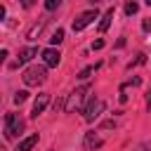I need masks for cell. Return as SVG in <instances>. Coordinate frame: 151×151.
Instances as JSON below:
<instances>
[{"label":"cell","instance_id":"obj_1","mask_svg":"<svg viewBox=\"0 0 151 151\" xmlns=\"http://www.w3.org/2000/svg\"><path fill=\"white\" fill-rule=\"evenodd\" d=\"M21 78H24V83H26L28 87H35V85L45 83V78H47V68H45V66H31V68L24 71Z\"/></svg>","mask_w":151,"mask_h":151},{"label":"cell","instance_id":"obj_2","mask_svg":"<svg viewBox=\"0 0 151 151\" xmlns=\"http://www.w3.org/2000/svg\"><path fill=\"white\" fill-rule=\"evenodd\" d=\"M87 92H90V87H87V85H83V87L73 90V92L68 94V101L64 104V111H66V113H73L76 109H80V106H83V101H85V97H87Z\"/></svg>","mask_w":151,"mask_h":151},{"label":"cell","instance_id":"obj_3","mask_svg":"<svg viewBox=\"0 0 151 151\" xmlns=\"http://www.w3.org/2000/svg\"><path fill=\"white\" fill-rule=\"evenodd\" d=\"M21 130H24V123H21L14 113H7V116H5V137L12 139V137H17Z\"/></svg>","mask_w":151,"mask_h":151},{"label":"cell","instance_id":"obj_4","mask_svg":"<svg viewBox=\"0 0 151 151\" xmlns=\"http://www.w3.org/2000/svg\"><path fill=\"white\" fill-rule=\"evenodd\" d=\"M97 19V9H90V12H83L78 19H73V31H83L85 26H90L92 21Z\"/></svg>","mask_w":151,"mask_h":151},{"label":"cell","instance_id":"obj_5","mask_svg":"<svg viewBox=\"0 0 151 151\" xmlns=\"http://www.w3.org/2000/svg\"><path fill=\"white\" fill-rule=\"evenodd\" d=\"M101 111H104V101H101V99H92V101L87 104V109H85V120L92 123Z\"/></svg>","mask_w":151,"mask_h":151},{"label":"cell","instance_id":"obj_6","mask_svg":"<svg viewBox=\"0 0 151 151\" xmlns=\"http://www.w3.org/2000/svg\"><path fill=\"white\" fill-rule=\"evenodd\" d=\"M47 104H50V94H45V92H42V94H38V97H35V101H33V111H31V116H33V118H38V116L45 111V106H47Z\"/></svg>","mask_w":151,"mask_h":151},{"label":"cell","instance_id":"obj_7","mask_svg":"<svg viewBox=\"0 0 151 151\" xmlns=\"http://www.w3.org/2000/svg\"><path fill=\"white\" fill-rule=\"evenodd\" d=\"M59 59H61V54H59L57 50H52V47L42 52V61H45V66H57Z\"/></svg>","mask_w":151,"mask_h":151},{"label":"cell","instance_id":"obj_8","mask_svg":"<svg viewBox=\"0 0 151 151\" xmlns=\"http://www.w3.org/2000/svg\"><path fill=\"white\" fill-rule=\"evenodd\" d=\"M101 146V137H94V132H87L85 134V149L92 151V149H99Z\"/></svg>","mask_w":151,"mask_h":151},{"label":"cell","instance_id":"obj_9","mask_svg":"<svg viewBox=\"0 0 151 151\" xmlns=\"http://www.w3.org/2000/svg\"><path fill=\"white\" fill-rule=\"evenodd\" d=\"M35 144H38V134H31V137H26V139L19 142V149L17 151H31Z\"/></svg>","mask_w":151,"mask_h":151},{"label":"cell","instance_id":"obj_10","mask_svg":"<svg viewBox=\"0 0 151 151\" xmlns=\"http://www.w3.org/2000/svg\"><path fill=\"white\" fill-rule=\"evenodd\" d=\"M35 54H38V50H35V47H24V50L19 52V64H26V61H31Z\"/></svg>","mask_w":151,"mask_h":151},{"label":"cell","instance_id":"obj_11","mask_svg":"<svg viewBox=\"0 0 151 151\" xmlns=\"http://www.w3.org/2000/svg\"><path fill=\"white\" fill-rule=\"evenodd\" d=\"M111 19H113V7H111V9H109V12L101 17V21H99V31H101V33H104V31L111 26Z\"/></svg>","mask_w":151,"mask_h":151},{"label":"cell","instance_id":"obj_12","mask_svg":"<svg viewBox=\"0 0 151 151\" xmlns=\"http://www.w3.org/2000/svg\"><path fill=\"white\" fill-rule=\"evenodd\" d=\"M42 26H45V21H38L35 26H31V31L26 33V38H28V40H38L35 35H40V31H42Z\"/></svg>","mask_w":151,"mask_h":151},{"label":"cell","instance_id":"obj_13","mask_svg":"<svg viewBox=\"0 0 151 151\" xmlns=\"http://www.w3.org/2000/svg\"><path fill=\"white\" fill-rule=\"evenodd\" d=\"M61 40H64V31H61V28H57V31L52 33V38H50V42H52V45H59Z\"/></svg>","mask_w":151,"mask_h":151},{"label":"cell","instance_id":"obj_14","mask_svg":"<svg viewBox=\"0 0 151 151\" xmlns=\"http://www.w3.org/2000/svg\"><path fill=\"white\" fill-rule=\"evenodd\" d=\"M137 9H139V5H137V2H127V5H125V14H127V17L137 14Z\"/></svg>","mask_w":151,"mask_h":151},{"label":"cell","instance_id":"obj_15","mask_svg":"<svg viewBox=\"0 0 151 151\" xmlns=\"http://www.w3.org/2000/svg\"><path fill=\"white\" fill-rule=\"evenodd\" d=\"M144 61H146V54H142V52H139V54H137V59H132V61L127 64V68H132V66H139V64H144Z\"/></svg>","mask_w":151,"mask_h":151},{"label":"cell","instance_id":"obj_16","mask_svg":"<svg viewBox=\"0 0 151 151\" xmlns=\"http://www.w3.org/2000/svg\"><path fill=\"white\" fill-rule=\"evenodd\" d=\"M26 99H28V92H24V90H21V92H17V94H14V104H24V101H26Z\"/></svg>","mask_w":151,"mask_h":151},{"label":"cell","instance_id":"obj_17","mask_svg":"<svg viewBox=\"0 0 151 151\" xmlns=\"http://www.w3.org/2000/svg\"><path fill=\"white\" fill-rule=\"evenodd\" d=\"M94 68H97V64H94V66H87V68H83V71L78 73V78H83V80H85V78H90V73H92Z\"/></svg>","mask_w":151,"mask_h":151},{"label":"cell","instance_id":"obj_18","mask_svg":"<svg viewBox=\"0 0 151 151\" xmlns=\"http://www.w3.org/2000/svg\"><path fill=\"white\" fill-rule=\"evenodd\" d=\"M59 5H61V0H45V9H50V12L57 9Z\"/></svg>","mask_w":151,"mask_h":151},{"label":"cell","instance_id":"obj_19","mask_svg":"<svg viewBox=\"0 0 151 151\" xmlns=\"http://www.w3.org/2000/svg\"><path fill=\"white\" fill-rule=\"evenodd\" d=\"M19 2H21V7H26V9H28V7H33V5H35V0H19Z\"/></svg>","mask_w":151,"mask_h":151},{"label":"cell","instance_id":"obj_20","mask_svg":"<svg viewBox=\"0 0 151 151\" xmlns=\"http://www.w3.org/2000/svg\"><path fill=\"white\" fill-rule=\"evenodd\" d=\"M101 47H104V40H94L92 42V50H101Z\"/></svg>","mask_w":151,"mask_h":151},{"label":"cell","instance_id":"obj_21","mask_svg":"<svg viewBox=\"0 0 151 151\" xmlns=\"http://www.w3.org/2000/svg\"><path fill=\"white\" fill-rule=\"evenodd\" d=\"M142 28H144V31H151V19H144V21H142Z\"/></svg>","mask_w":151,"mask_h":151},{"label":"cell","instance_id":"obj_22","mask_svg":"<svg viewBox=\"0 0 151 151\" xmlns=\"http://www.w3.org/2000/svg\"><path fill=\"white\" fill-rule=\"evenodd\" d=\"M139 83H142V78H130L127 80V85H139Z\"/></svg>","mask_w":151,"mask_h":151},{"label":"cell","instance_id":"obj_23","mask_svg":"<svg viewBox=\"0 0 151 151\" xmlns=\"http://www.w3.org/2000/svg\"><path fill=\"white\" fill-rule=\"evenodd\" d=\"M139 151H151V142H146V144H142V146H139Z\"/></svg>","mask_w":151,"mask_h":151},{"label":"cell","instance_id":"obj_24","mask_svg":"<svg viewBox=\"0 0 151 151\" xmlns=\"http://www.w3.org/2000/svg\"><path fill=\"white\" fill-rule=\"evenodd\" d=\"M146 5H151V0H146Z\"/></svg>","mask_w":151,"mask_h":151}]
</instances>
